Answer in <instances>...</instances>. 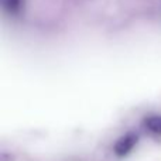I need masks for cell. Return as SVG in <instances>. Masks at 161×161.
<instances>
[{"instance_id":"7a4b0ae2","label":"cell","mask_w":161,"mask_h":161,"mask_svg":"<svg viewBox=\"0 0 161 161\" xmlns=\"http://www.w3.org/2000/svg\"><path fill=\"white\" fill-rule=\"evenodd\" d=\"M146 127L153 133L161 134V116H151L146 119Z\"/></svg>"},{"instance_id":"6da1fadb","label":"cell","mask_w":161,"mask_h":161,"mask_svg":"<svg viewBox=\"0 0 161 161\" xmlns=\"http://www.w3.org/2000/svg\"><path fill=\"white\" fill-rule=\"evenodd\" d=\"M136 143H137L136 134H133V133L126 134V136L120 137L116 142V144H114V153H116L117 156H126V154L134 147Z\"/></svg>"},{"instance_id":"3957f363","label":"cell","mask_w":161,"mask_h":161,"mask_svg":"<svg viewBox=\"0 0 161 161\" xmlns=\"http://www.w3.org/2000/svg\"><path fill=\"white\" fill-rule=\"evenodd\" d=\"M21 2L23 0H2L4 10L10 14H16L21 10Z\"/></svg>"}]
</instances>
